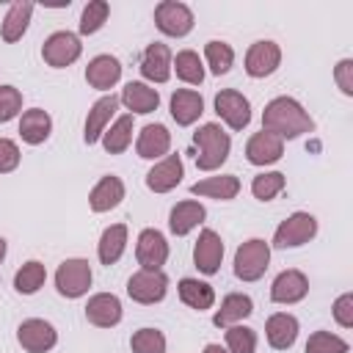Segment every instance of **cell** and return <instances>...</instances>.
<instances>
[{"label": "cell", "instance_id": "cell-18", "mask_svg": "<svg viewBox=\"0 0 353 353\" xmlns=\"http://www.w3.org/2000/svg\"><path fill=\"white\" fill-rule=\"evenodd\" d=\"M281 154H284V141L276 138L273 132H265V130L254 132L245 143V157L254 165H270V163L281 160Z\"/></svg>", "mask_w": 353, "mask_h": 353}, {"label": "cell", "instance_id": "cell-15", "mask_svg": "<svg viewBox=\"0 0 353 353\" xmlns=\"http://www.w3.org/2000/svg\"><path fill=\"white\" fill-rule=\"evenodd\" d=\"M185 176L182 168V157L179 154H165L160 163H154V168L146 174V188L154 193H168L174 190Z\"/></svg>", "mask_w": 353, "mask_h": 353}, {"label": "cell", "instance_id": "cell-45", "mask_svg": "<svg viewBox=\"0 0 353 353\" xmlns=\"http://www.w3.org/2000/svg\"><path fill=\"white\" fill-rule=\"evenodd\" d=\"M334 77H336L339 91L350 97V94H353V61H350V58L339 61V63H336V69H334Z\"/></svg>", "mask_w": 353, "mask_h": 353}, {"label": "cell", "instance_id": "cell-17", "mask_svg": "<svg viewBox=\"0 0 353 353\" xmlns=\"http://www.w3.org/2000/svg\"><path fill=\"white\" fill-rule=\"evenodd\" d=\"M168 149H171V132L163 124H146L138 132V141H135L138 157H143V160H163L168 154Z\"/></svg>", "mask_w": 353, "mask_h": 353}, {"label": "cell", "instance_id": "cell-46", "mask_svg": "<svg viewBox=\"0 0 353 353\" xmlns=\"http://www.w3.org/2000/svg\"><path fill=\"white\" fill-rule=\"evenodd\" d=\"M204 353H229V350L221 347V345H215V342H210V345H204Z\"/></svg>", "mask_w": 353, "mask_h": 353}, {"label": "cell", "instance_id": "cell-47", "mask_svg": "<svg viewBox=\"0 0 353 353\" xmlns=\"http://www.w3.org/2000/svg\"><path fill=\"white\" fill-rule=\"evenodd\" d=\"M3 256H6V240L0 237V262H3Z\"/></svg>", "mask_w": 353, "mask_h": 353}, {"label": "cell", "instance_id": "cell-38", "mask_svg": "<svg viewBox=\"0 0 353 353\" xmlns=\"http://www.w3.org/2000/svg\"><path fill=\"white\" fill-rule=\"evenodd\" d=\"M108 14H110V6H108L105 0H91V3L83 8V14H80V33H83V36L97 33V30L108 22Z\"/></svg>", "mask_w": 353, "mask_h": 353}, {"label": "cell", "instance_id": "cell-20", "mask_svg": "<svg viewBox=\"0 0 353 353\" xmlns=\"http://www.w3.org/2000/svg\"><path fill=\"white\" fill-rule=\"evenodd\" d=\"M141 74L152 83H165L171 77V50L160 41L149 44L141 55Z\"/></svg>", "mask_w": 353, "mask_h": 353}, {"label": "cell", "instance_id": "cell-31", "mask_svg": "<svg viewBox=\"0 0 353 353\" xmlns=\"http://www.w3.org/2000/svg\"><path fill=\"white\" fill-rule=\"evenodd\" d=\"M176 287H179V298H182L185 306H190V309H196V312L212 309V303H215V290H212L207 281L182 279Z\"/></svg>", "mask_w": 353, "mask_h": 353}, {"label": "cell", "instance_id": "cell-9", "mask_svg": "<svg viewBox=\"0 0 353 353\" xmlns=\"http://www.w3.org/2000/svg\"><path fill=\"white\" fill-rule=\"evenodd\" d=\"M215 113L232 127V130H243L251 121V102L234 91V88H223L215 94Z\"/></svg>", "mask_w": 353, "mask_h": 353}, {"label": "cell", "instance_id": "cell-40", "mask_svg": "<svg viewBox=\"0 0 353 353\" xmlns=\"http://www.w3.org/2000/svg\"><path fill=\"white\" fill-rule=\"evenodd\" d=\"M132 353H165V336L157 328H141L130 339Z\"/></svg>", "mask_w": 353, "mask_h": 353}, {"label": "cell", "instance_id": "cell-23", "mask_svg": "<svg viewBox=\"0 0 353 353\" xmlns=\"http://www.w3.org/2000/svg\"><path fill=\"white\" fill-rule=\"evenodd\" d=\"M116 108H119V97L116 94H108V97H102V99H97L91 105L88 119H85V132H83L85 143H97L102 138V132L108 130V121L116 113Z\"/></svg>", "mask_w": 353, "mask_h": 353}, {"label": "cell", "instance_id": "cell-3", "mask_svg": "<svg viewBox=\"0 0 353 353\" xmlns=\"http://www.w3.org/2000/svg\"><path fill=\"white\" fill-rule=\"evenodd\" d=\"M268 262H270V245L259 237H251L234 251V276L243 281H256L265 276Z\"/></svg>", "mask_w": 353, "mask_h": 353}, {"label": "cell", "instance_id": "cell-24", "mask_svg": "<svg viewBox=\"0 0 353 353\" xmlns=\"http://www.w3.org/2000/svg\"><path fill=\"white\" fill-rule=\"evenodd\" d=\"M121 199H124V182L119 176H113V174L102 176L88 193V204H91L94 212H108V210L119 207Z\"/></svg>", "mask_w": 353, "mask_h": 353}, {"label": "cell", "instance_id": "cell-43", "mask_svg": "<svg viewBox=\"0 0 353 353\" xmlns=\"http://www.w3.org/2000/svg\"><path fill=\"white\" fill-rule=\"evenodd\" d=\"M19 165V146L11 138H0V174H8Z\"/></svg>", "mask_w": 353, "mask_h": 353}, {"label": "cell", "instance_id": "cell-16", "mask_svg": "<svg viewBox=\"0 0 353 353\" xmlns=\"http://www.w3.org/2000/svg\"><path fill=\"white\" fill-rule=\"evenodd\" d=\"M306 292H309V279L295 268L281 270L270 284V298L276 303H298L306 298Z\"/></svg>", "mask_w": 353, "mask_h": 353}, {"label": "cell", "instance_id": "cell-1", "mask_svg": "<svg viewBox=\"0 0 353 353\" xmlns=\"http://www.w3.org/2000/svg\"><path fill=\"white\" fill-rule=\"evenodd\" d=\"M262 130L284 141V138H298L303 132H312L314 121L292 97H276L262 110Z\"/></svg>", "mask_w": 353, "mask_h": 353}, {"label": "cell", "instance_id": "cell-41", "mask_svg": "<svg viewBox=\"0 0 353 353\" xmlns=\"http://www.w3.org/2000/svg\"><path fill=\"white\" fill-rule=\"evenodd\" d=\"M303 353H347V342L331 331H314L306 339V350Z\"/></svg>", "mask_w": 353, "mask_h": 353}, {"label": "cell", "instance_id": "cell-33", "mask_svg": "<svg viewBox=\"0 0 353 353\" xmlns=\"http://www.w3.org/2000/svg\"><path fill=\"white\" fill-rule=\"evenodd\" d=\"M130 143H132V113H124L110 124V130L102 132V146L108 154H121Z\"/></svg>", "mask_w": 353, "mask_h": 353}, {"label": "cell", "instance_id": "cell-2", "mask_svg": "<svg viewBox=\"0 0 353 353\" xmlns=\"http://www.w3.org/2000/svg\"><path fill=\"white\" fill-rule=\"evenodd\" d=\"M193 143L199 146V154H196V165L201 171H215L226 163L229 157V149H232V138L229 132L210 121V124H201L196 132H193Z\"/></svg>", "mask_w": 353, "mask_h": 353}, {"label": "cell", "instance_id": "cell-19", "mask_svg": "<svg viewBox=\"0 0 353 353\" xmlns=\"http://www.w3.org/2000/svg\"><path fill=\"white\" fill-rule=\"evenodd\" d=\"M265 336L273 350H290L298 339V320L287 312H276L265 323Z\"/></svg>", "mask_w": 353, "mask_h": 353}, {"label": "cell", "instance_id": "cell-39", "mask_svg": "<svg viewBox=\"0 0 353 353\" xmlns=\"http://www.w3.org/2000/svg\"><path fill=\"white\" fill-rule=\"evenodd\" d=\"M226 350L229 353H254L256 350V334L248 325H229L226 328Z\"/></svg>", "mask_w": 353, "mask_h": 353}, {"label": "cell", "instance_id": "cell-13", "mask_svg": "<svg viewBox=\"0 0 353 353\" xmlns=\"http://www.w3.org/2000/svg\"><path fill=\"white\" fill-rule=\"evenodd\" d=\"M281 63V50L276 41H254L245 52V72L251 77H268L279 69Z\"/></svg>", "mask_w": 353, "mask_h": 353}, {"label": "cell", "instance_id": "cell-44", "mask_svg": "<svg viewBox=\"0 0 353 353\" xmlns=\"http://www.w3.org/2000/svg\"><path fill=\"white\" fill-rule=\"evenodd\" d=\"M334 320L342 325V328H350L353 325V292H345L334 301Z\"/></svg>", "mask_w": 353, "mask_h": 353}, {"label": "cell", "instance_id": "cell-5", "mask_svg": "<svg viewBox=\"0 0 353 353\" xmlns=\"http://www.w3.org/2000/svg\"><path fill=\"white\" fill-rule=\"evenodd\" d=\"M317 234V218L309 212H292L290 218H284L273 234V245L276 248H295L309 243Z\"/></svg>", "mask_w": 353, "mask_h": 353}, {"label": "cell", "instance_id": "cell-29", "mask_svg": "<svg viewBox=\"0 0 353 353\" xmlns=\"http://www.w3.org/2000/svg\"><path fill=\"white\" fill-rule=\"evenodd\" d=\"M193 196H207V199H218V201H229L240 193V179L234 174H221V176H207L196 185H190Z\"/></svg>", "mask_w": 353, "mask_h": 353}, {"label": "cell", "instance_id": "cell-11", "mask_svg": "<svg viewBox=\"0 0 353 353\" xmlns=\"http://www.w3.org/2000/svg\"><path fill=\"white\" fill-rule=\"evenodd\" d=\"M135 256H138V265L143 270H160L168 259V243H165L163 232L143 229L138 234V243H135Z\"/></svg>", "mask_w": 353, "mask_h": 353}, {"label": "cell", "instance_id": "cell-26", "mask_svg": "<svg viewBox=\"0 0 353 353\" xmlns=\"http://www.w3.org/2000/svg\"><path fill=\"white\" fill-rule=\"evenodd\" d=\"M50 132H52V119H50L47 110L30 108V110L22 113V119H19V135H22L25 143L39 146V143H44L50 138Z\"/></svg>", "mask_w": 353, "mask_h": 353}, {"label": "cell", "instance_id": "cell-42", "mask_svg": "<svg viewBox=\"0 0 353 353\" xmlns=\"http://www.w3.org/2000/svg\"><path fill=\"white\" fill-rule=\"evenodd\" d=\"M22 110V94L14 85H0V124L11 121Z\"/></svg>", "mask_w": 353, "mask_h": 353}, {"label": "cell", "instance_id": "cell-14", "mask_svg": "<svg viewBox=\"0 0 353 353\" xmlns=\"http://www.w3.org/2000/svg\"><path fill=\"white\" fill-rule=\"evenodd\" d=\"M85 320L97 328H113L121 320V301L113 292H97L85 303Z\"/></svg>", "mask_w": 353, "mask_h": 353}, {"label": "cell", "instance_id": "cell-22", "mask_svg": "<svg viewBox=\"0 0 353 353\" xmlns=\"http://www.w3.org/2000/svg\"><path fill=\"white\" fill-rule=\"evenodd\" d=\"M119 102H121L127 110H132V113H152V110H157V105H160V94H157V88H152V85H146V83H141V80H130V83L121 88Z\"/></svg>", "mask_w": 353, "mask_h": 353}, {"label": "cell", "instance_id": "cell-10", "mask_svg": "<svg viewBox=\"0 0 353 353\" xmlns=\"http://www.w3.org/2000/svg\"><path fill=\"white\" fill-rule=\"evenodd\" d=\"M17 339H19V345H22L28 353H47V350L55 347L58 331H55L47 320L30 317V320H25V323L17 328Z\"/></svg>", "mask_w": 353, "mask_h": 353}, {"label": "cell", "instance_id": "cell-8", "mask_svg": "<svg viewBox=\"0 0 353 353\" xmlns=\"http://www.w3.org/2000/svg\"><path fill=\"white\" fill-rule=\"evenodd\" d=\"M165 292H168V279L163 270H143L141 268L127 281V295L135 303H157L165 298Z\"/></svg>", "mask_w": 353, "mask_h": 353}, {"label": "cell", "instance_id": "cell-28", "mask_svg": "<svg viewBox=\"0 0 353 353\" xmlns=\"http://www.w3.org/2000/svg\"><path fill=\"white\" fill-rule=\"evenodd\" d=\"M204 218H207L204 204H199V201H179V204H174V210H171V215H168V229H171L176 237H185V234L193 232Z\"/></svg>", "mask_w": 353, "mask_h": 353}, {"label": "cell", "instance_id": "cell-4", "mask_svg": "<svg viewBox=\"0 0 353 353\" xmlns=\"http://www.w3.org/2000/svg\"><path fill=\"white\" fill-rule=\"evenodd\" d=\"M55 287H58V292L63 298L85 295L88 287H91V265H88V259L74 256V259L61 262L58 270H55Z\"/></svg>", "mask_w": 353, "mask_h": 353}, {"label": "cell", "instance_id": "cell-6", "mask_svg": "<svg viewBox=\"0 0 353 353\" xmlns=\"http://www.w3.org/2000/svg\"><path fill=\"white\" fill-rule=\"evenodd\" d=\"M154 25L165 36H188L193 30V11L179 0H163L154 8Z\"/></svg>", "mask_w": 353, "mask_h": 353}, {"label": "cell", "instance_id": "cell-12", "mask_svg": "<svg viewBox=\"0 0 353 353\" xmlns=\"http://www.w3.org/2000/svg\"><path fill=\"white\" fill-rule=\"evenodd\" d=\"M221 259H223V240H221V234L212 232V229H204L199 234L196 245H193V262H196V268L204 276H212V273H218Z\"/></svg>", "mask_w": 353, "mask_h": 353}, {"label": "cell", "instance_id": "cell-36", "mask_svg": "<svg viewBox=\"0 0 353 353\" xmlns=\"http://www.w3.org/2000/svg\"><path fill=\"white\" fill-rule=\"evenodd\" d=\"M204 58H207L212 74H226L232 69V63H234V50L226 41L212 39V41L204 44Z\"/></svg>", "mask_w": 353, "mask_h": 353}, {"label": "cell", "instance_id": "cell-32", "mask_svg": "<svg viewBox=\"0 0 353 353\" xmlns=\"http://www.w3.org/2000/svg\"><path fill=\"white\" fill-rule=\"evenodd\" d=\"M30 14H33V3H14L11 8H8V14H6V19H3V25H0V36H3V41H17V39H22V33L28 30V22H30Z\"/></svg>", "mask_w": 353, "mask_h": 353}, {"label": "cell", "instance_id": "cell-7", "mask_svg": "<svg viewBox=\"0 0 353 353\" xmlns=\"http://www.w3.org/2000/svg\"><path fill=\"white\" fill-rule=\"evenodd\" d=\"M83 52V44L74 33L69 30H55L52 36H47L44 47H41V58L44 63H50L52 69H63L69 63H74Z\"/></svg>", "mask_w": 353, "mask_h": 353}, {"label": "cell", "instance_id": "cell-27", "mask_svg": "<svg viewBox=\"0 0 353 353\" xmlns=\"http://www.w3.org/2000/svg\"><path fill=\"white\" fill-rule=\"evenodd\" d=\"M251 312H254V303H251L248 295H243V292H229V295L221 301V309L212 314V323H215L218 328H229V325H237L240 320L251 317Z\"/></svg>", "mask_w": 353, "mask_h": 353}, {"label": "cell", "instance_id": "cell-35", "mask_svg": "<svg viewBox=\"0 0 353 353\" xmlns=\"http://www.w3.org/2000/svg\"><path fill=\"white\" fill-rule=\"evenodd\" d=\"M44 279H47L44 265L36 262V259H30V262H25V265L17 270L14 287H17V292H22V295H33V292H39V287L44 284Z\"/></svg>", "mask_w": 353, "mask_h": 353}, {"label": "cell", "instance_id": "cell-37", "mask_svg": "<svg viewBox=\"0 0 353 353\" xmlns=\"http://www.w3.org/2000/svg\"><path fill=\"white\" fill-rule=\"evenodd\" d=\"M284 185H287V179H284L281 171H265V174H256V176H254L251 193H254V199H259V201H270V199H276V196L284 190Z\"/></svg>", "mask_w": 353, "mask_h": 353}, {"label": "cell", "instance_id": "cell-34", "mask_svg": "<svg viewBox=\"0 0 353 353\" xmlns=\"http://www.w3.org/2000/svg\"><path fill=\"white\" fill-rule=\"evenodd\" d=\"M171 66L176 69V77H179L182 83L201 85V80H204V66H201L199 52H193V50H182V52H176V58L171 61Z\"/></svg>", "mask_w": 353, "mask_h": 353}, {"label": "cell", "instance_id": "cell-25", "mask_svg": "<svg viewBox=\"0 0 353 353\" xmlns=\"http://www.w3.org/2000/svg\"><path fill=\"white\" fill-rule=\"evenodd\" d=\"M201 113H204V99H201L199 91H193V88H179V91L171 94V116H174L176 124L188 127V124H193Z\"/></svg>", "mask_w": 353, "mask_h": 353}, {"label": "cell", "instance_id": "cell-30", "mask_svg": "<svg viewBox=\"0 0 353 353\" xmlns=\"http://www.w3.org/2000/svg\"><path fill=\"white\" fill-rule=\"evenodd\" d=\"M127 248V226L124 223H113L102 232L99 237V245H97V254H99V262L102 265H116L121 259Z\"/></svg>", "mask_w": 353, "mask_h": 353}, {"label": "cell", "instance_id": "cell-21", "mask_svg": "<svg viewBox=\"0 0 353 353\" xmlns=\"http://www.w3.org/2000/svg\"><path fill=\"white\" fill-rule=\"evenodd\" d=\"M119 77H121V63L113 55H97L85 66V80H88L91 88L108 91V88H113L119 83Z\"/></svg>", "mask_w": 353, "mask_h": 353}]
</instances>
